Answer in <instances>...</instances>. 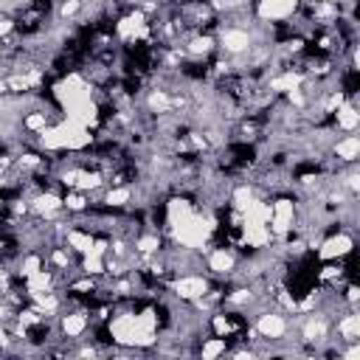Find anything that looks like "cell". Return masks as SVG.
I'll use <instances>...</instances> for the list:
<instances>
[{
    "label": "cell",
    "instance_id": "5",
    "mask_svg": "<svg viewBox=\"0 0 360 360\" xmlns=\"http://www.w3.org/2000/svg\"><path fill=\"white\" fill-rule=\"evenodd\" d=\"M329 155H332L338 163H357V155H360V138H357L354 132L340 135L338 141L329 143Z\"/></svg>",
    "mask_w": 360,
    "mask_h": 360
},
{
    "label": "cell",
    "instance_id": "3",
    "mask_svg": "<svg viewBox=\"0 0 360 360\" xmlns=\"http://www.w3.org/2000/svg\"><path fill=\"white\" fill-rule=\"evenodd\" d=\"M301 0H256L253 6V17L262 22H284L290 17H295Z\"/></svg>",
    "mask_w": 360,
    "mask_h": 360
},
{
    "label": "cell",
    "instance_id": "4",
    "mask_svg": "<svg viewBox=\"0 0 360 360\" xmlns=\"http://www.w3.org/2000/svg\"><path fill=\"white\" fill-rule=\"evenodd\" d=\"M329 124H332V129L335 132H357V127H360V110H357V101H352V98H346L332 115H329Z\"/></svg>",
    "mask_w": 360,
    "mask_h": 360
},
{
    "label": "cell",
    "instance_id": "1",
    "mask_svg": "<svg viewBox=\"0 0 360 360\" xmlns=\"http://www.w3.org/2000/svg\"><path fill=\"white\" fill-rule=\"evenodd\" d=\"M352 250H354V236H352V231L335 228V231H329V233L321 236V242H318V248H315V256H318L321 262H335V259L352 256Z\"/></svg>",
    "mask_w": 360,
    "mask_h": 360
},
{
    "label": "cell",
    "instance_id": "6",
    "mask_svg": "<svg viewBox=\"0 0 360 360\" xmlns=\"http://www.w3.org/2000/svg\"><path fill=\"white\" fill-rule=\"evenodd\" d=\"M228 346H231V340H228V338L211 335V338H202V343L197 346V352H194V354H200V357H205V360H214V357L225 354V352H228Z\"/></svg>",
    "mask_w": 360,
    "mask_h": 360
},
{
    "label": "cell",
    "instance_id": "2",
    "mask_svg": "<svg viewBox=\"0 0 360 360\" xmlns=\"http://www.w3.org/2000/svg\"><path fill=\"white\" fill-rule=\"evenodd\" d=\"M169 287H172V298H174V301L191 304V301H197L200 295L208 292L211 276H208V273H180V276H174V278L169 281Z\"/></svg>",
    "mask_w": 360,
    "mask_h": 360
}]
</instances>
